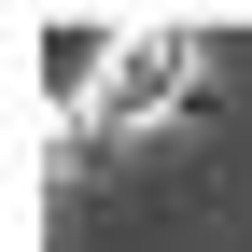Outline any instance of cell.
I'll return each mask as SVG.
<instances>
[{
    "instance_id": "cell-1",
    "label": "cell",
    "mask_w": 252,
    "mask_h": 252,
    "mask_svg": "<svg viewBox=\"0 0 252 252\" xmlns=\"http://www.w3.org/2000/svg\"><path fill=\"white\" fill-rule=\"evenodd\" d=\"M112 56H126V28H98V14H42V28H28V84H42L70 126H98V98H112Z\"/></svg>"
},
{
    "instance_id": "cell-2",
    "label": "cell",
    "mask_w": 252,
    "mask_h": 252,
    "mask_svg": "<svg viewBox=\"0 0 252 252\" xmlns=\"http://www.w3.org/2000/svg\"><path fill=\"white\" fill-rule=\"evenodd\" d=\"M196 84V42H168V28H126V56H112V98H98V126H154Z\"/></svg>"
}]
</instances>
